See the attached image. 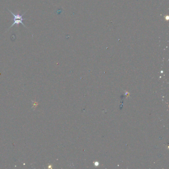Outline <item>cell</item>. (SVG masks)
Returning a JSON list of instances; mask_svg holds the SVG:
<instances>
[{
    "label": "cell",
    "instance_id": "cell-1",
    "mask_svg": "<svg viewBox=\"0 0 169 169\" xmlns=\"http://www.w3.org/2000/svg\"><path fill=\"white\" fill-rule=\"evenodd\" d=\"M10 10V13L12 14V15L14 16V22L13 23H12V25L10 26V27H12V26H14V25H15V24H17V25H19V24L21 23V24H23V25L24 26V27H26V26L24 25L23 23V21H24V19H23V15H24V14H25V12H24V14H23L22 15H20L19 14H17L16 15H15L14 14H13Z\"/></svg>",
    "mask_w": 169,
    "mask_h": 169
}]
</instances>
